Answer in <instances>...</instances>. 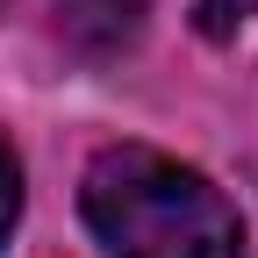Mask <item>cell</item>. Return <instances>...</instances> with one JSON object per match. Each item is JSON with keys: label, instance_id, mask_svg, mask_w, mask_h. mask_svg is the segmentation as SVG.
<instances>
[{"label": "cell", "instance_id": "1", "mask_svg": "<svg viewBox=\"0 0 258 258\" xmlns=\"http://www.w3.org/2000/svg\"><path fill=\"white\" fill-rule=\"evenodd\" d=\"M79 208L108 258H244V215L230 194L144 144L93 158Z\"/></svg>", "mask_w": 258, "mask_h": 258}, {"label": "cell", "instance_id": "2", "mask_svg": "<svg viewBox=\"0 0 258 258\" xmlns=\"http://www.w3.org/2000/svg\"><path fill=\"white\" fill-rule=\"evenodd\" d=\"M64 29L86 50H122L144 29V0H64Z\"/></svg>", "mask_w": 258, "mask_h": 258}, {"label": "cell", "instance_id": "3", "mask_svg": "<svg viewBox=\"0 0 258 258\" xmlns=\"http://www.w3.org/2000/svg\"><path fill=\"white\" fill-rule=\"evenodd\" d=\"M15 215H22V165H15V151L0 144V244H8Z\"/></svg>", "mask_w": 258, "mask_h": 258}, {"label": "cell", "instance_id": "4", "mask_svg": "<svg viewBox=\"0 0 258 258\" xmlns=\"http://www.w3.org/2000/svg\"><path fill=\"white\" fill-rule=\"evenodd\" d=\"M0 8H8V0H0Z\"/></svg>", "mask_w": 258, "mask_h": 258}]
</instances>
